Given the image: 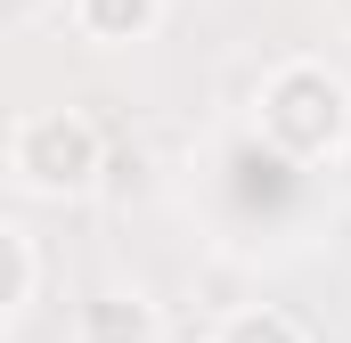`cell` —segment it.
<instances>
[{"mask_svg":"<svg viewBox=\"0 0 351 343\" xmlns=\"http://www.w3.org/2000/svg\"><path fill=\"white\" fill-rule=\"evenodd\" d=\"M74 25L98 49H131V41H147L164 25V0H74Z\"/></svg>","mask_w":351,"mask_h":343,"instance_id":"cell-4","label":"cell"},{"mask_svg":"<svg viewBox=\"0 0 351 343\" xmlns=\"http://www.w3.org/2000/svg\"><path fill=\"white\" fill-rule=\"evenodd\" d=\"M74 343H164V311L139 286H98L74 303Z\"/></svg>","mask_w":351,"mask_h":343,"instance_id":"cell-3","label":"cell"},{"mask_svg":"<svg viewBox=\"0 0 351 343\" xmlns=\"http://www.w3.org/2000/svg\"><path fill=\"white\" fill-rule=\"evenodd\" d=\"M254 123H262V147L278 164H335L351 147V82L319 58H286L262 74V98H254Z\"/></svg>","mask_w":351,"mask_h":343,"instance_id":"cell-1","label":"cell"},{"mask_svg":"<svg viewBox=\"0 0 351 343\" xmlns=\"http://www.w3.org/2000/svg\"><path fill=\"white\" fill-rule=\"evenodd\" d=\"M25 8H33V0H0V16H25Z\"/></svg>","mask_w":351,"mask_h":343,"instance_id":"cell-7","label":"cell"},{"mask_svg":"<svg viewBox=\"0 0 351 343\" xmlns=\"http://www.w3.org/2000/svg\"><path fill=\"white\" fill-rule=\"evenodd\" d=\"M213 343H311V327L294 311H278V303H254V311H229Z\"/></svg>","mask_w":351,"mask_h":343,"instance_id":"cell-6","label":"cell"},{"mask_svg":"<svg viewBox=\"0 0 351 343\" xmlns=\"http://www.w3.org/2000/svg\"><path fill=\"white\" fill-rule=\"evenodd\" d=\"M33 286H41V254H33V237H25L16 221H0V327L33 303Z\"/></svg>","mask_w":351,"mask_h":343,"instance_id":"cell-5","label":"cell"},{"mask_svg":"<svg viewBox=\"0 0 351 343\" xmlns=\"http://www.w3.org/2000/svg\"><path fill=\"white\" fill-rule=\"evenodd\" d=\"M106 172V139L82 106H33L8 123V180L25 196H49V204H74L98 188Z\"/></svg>","mask_w":351,"mask_h":343,"instance_id":"cell-2","label":"cell"}]
</instances>
